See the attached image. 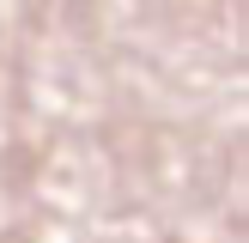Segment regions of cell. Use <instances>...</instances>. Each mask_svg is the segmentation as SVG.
Returning a JSON list of instances; mask_svg holds the SVG:
<instances>
[]
</instances>
